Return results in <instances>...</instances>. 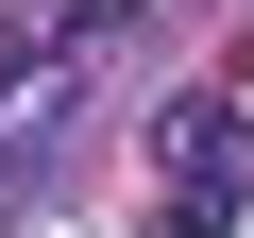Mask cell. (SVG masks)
<instances>
[{"instance_id":"1","label":"cell","mask_w":254,"mask_h":238,"mask_svg":"<svg viewBox=\"0 0 254 238\" xmlns=\"http://www.w3.org/2000/svg\"><path fill=\"white\" fill-rule=\"evenodd\" d=\"M237 204H254V119L237 102H187L170 153H153V238H237Z\"/></svg>"},{"instance_id":"2","label":"cell","mask_w":254,"mask_h":238,"mask_svg":"<svg viewBox=\"0 0 254 238\" xmlns=\"http://www.w3.org/2000/svg\"><path fill=\"white\" fill-rule=\"evenodd\" d=\"M119 17H136V0H34V17L0 34V85H34V68H68V51H102Z\"/></svg>"}]
</instances>
